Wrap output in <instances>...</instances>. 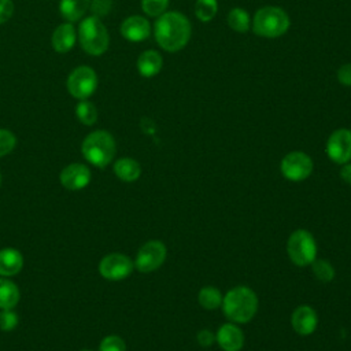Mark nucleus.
Listing matches in <instances>:
<instances>
[{"instance_id":"c85d7f7f","label":"nucleus","mask_w":351,"mask_h":351,"mask_svg":"<svg viewBox=\"0 0 351 351\" xmlns=\"http://www.w3.org/2000/svg\"><path fill=\"white\" fill-rule=\"evenodd\" d=\"M16 144V138L12 132L7 129H0V156L10 154Z\"/></svg>"},{"instance_id":"c756f323","label":"nucleus","mask_w":351,"mask_h":351,"mask_svg":"<svg viewBox=\"0 0 351 351\" xmlns=\"http://www.w3.org/2000/svg\"><path fill=\"white\" fill-rule=\"evenodd\" d=\"M18 325V315L12 308H1L0 311V329L12 330Z\"/></svg>"},{"instance_id":"2eb2a0df","label":"nucleus","mask_w":351,"mask_h":351,"mask_svg":"<svg viewBox=\"0 0 351 351\" xmlns=\"http://www.w3.org/2000/svg\"><path fill=\"white\" fill-rule=\"evenodd\" d=\"M151 33V26L147 18L141 15H132L121 25V34L133 43L145 40Z\"/></svg>"},{"instance_id":"f257e3e1","label":"nucleus","mask_w":351,"mask_h":351,"mask_svg":"<svg viewBox=\"0 0 351 351\" xmlns=\"http://www.w3.org/2000/svg\"><path fill=\"white\" fill-rule=\"evenodd\" d=\"M191 30L188 18L177 11H169L158 16L154 27L156 43L167 52L182 49L191 38Z\"/></svg>"},{"instance_id":"412c9836","label":"nucleus","mask_w":351,"mask_h":351,"mask_svg":"<svg viewBox=\"0 0 351 351\" xmlns=\"http://www.w3.org/2000/svg\"><path fill=\"white\" fill-rule=\"evenodd\" d=\"M19 302L18 287L7 278H0V308H12Z\"/></svg>"},{"instance_id":"0eeeda50","label":"nucleus","mask_w":351,"mask_h":351,"mask_svg":"<svg viewBox=\"0 0 351 351\" xmlns=\"http://www.w3.org/2000/svg\"><path fill=\"white\" fill-rule=\"evenodd\" d=\"M313 160L311 158L302 151H292L287 154L280 163L281 174L293 182L303 181L310 177L313 173Z\"/></svg>"},{"instance_id":"f704fd0d","label":"nucleus","mask_w":351,"mask_h":351,"mask_svg":"<svg viewBox=\"0 0 351 351\" xmlns=\"http://www.w3.org/2000/svg\"><path fill=\"white\" fill-rule=\"evenodd\" d=\"M340 177H341V180H343L344 182H347V184L351 185V163H350V162L344 163V166L341 167V170H340Z\"/></svg>"},{"instance_id":"9d476101","label":"nucleus","mask_w":351,"mask_h":351,"mask_svg":"<svg viewBox=\"0 0 351 351\" xmlns=\"http://www.w3.org/2000/svg\"><path fill=\"white\" fill-rule=\"evenodd\" d=\"M134 263L129 256L123 254H108L99 263L100 274L111 281H119L126 278L133 271Z\"/></svg>"},{"instance_id":"7c9ffc66","label":"nucleus","mask_w":351,"mask_h":351,"mask_svg":"<svg viewBox=\"0 0 351 351\" xmlns=\"http://www.w3.org/2000/svg\"><path fill=\"white\" fill-rule=\"evenodd\" d=\"M111 7H112V0H92V3H90L92 12L97 18L107 15L110 12Z\"/></svg>"},{"instance_id":"2f4dec72","label":"nucleus","mask_w":351,"mask_h":351,"mask_svg":"<svg viewBox=\"0 0 351 351\" xmlns=\"http://www.w3.org/2000/svg\"><path fill=\"white\" fill-rule=\"evenodd\" d=\"M14 14V3L11 0H0V25L5 23Z\"/></svg>"},{"instance_id":"39448f33","label":"nucleus","mask_w":351,"mask_h":351,"mask_svg":"<svg viewBox=\"0 0 351 351\" xmlns=\"http://www.w3.org/2000/svg\"><path fill=\"white\" fill-rule=\"evenodd\" d=\"M78 40L85 52L93 56L104 53L110 44V37L100 18L92 15L85 18L78 27Z\"/></svg>"},{"instance_id":"72a5a7b5","label":"nucleus","mask_w":351,"mask_h":351,"mask_svg":"<svg viewBox=\"0 0 351 351\" xmlns=\"http://www.w3.org/2000/svg\"><path fill=\"white\" fill-rule=\"evenodd\" d=\"M337 80L344 86H351V63L341 64L337 70Z\"/></svg>"},{"instance_id":"f8f14e48","label":"nucleus","mask_w":351,"mask_h":351,"mask_svg":"<svg viewBox=\"0 0 351 351\" xmlns=\"http://www.w3.org/2000/svg\"><path fill=\"white\" fill-rule=\"evenodd\" d=\"M291 325L293 330L300 336L311 335L318 325V317L315 310L307 304L296 307L291 315Z\"/></svg>"},{"instance_id":"4be33fe9","label":"nucleus","mask_w":351,"mask_h":351,"mask_svg":"<svg viewBox=\"0 0 351 351\" xmlns=\"http://www.w3.org/2000/svg\"><path fill=\"white\" fill-rule=\"evenodd\" d=\"M222 298H223V295L221 293V291L218 288L208 285V287H203L199 291L197 302L206 310H215V308L221 307Z\"/></svg>"},{"instance_id":"5701e85b","label":"nucleus","mask_w":351,"mask_h":351,"mask_svg":"<svg viewBox=\"0 0 351 351\" xmlns=\"http://www.w3.org/2000/svg\"><path fill=\"white\" fill-rule=\"evenodd\" d=\"M228 25L232 30L237 32V33H245L250 27V15L248 12L244 10V8H240V7H234L229 11L228 14Z\"/></svg>"},{"instance_id":"9b49d317","label":"nucleus","mask_w":351,"mask_h":351,"mask_svg":"<svg viewBox=\"0 0 351 351\" xmlns=\"http://www.w3.org/2000/svg\"><path fill=\"white\" fill-rule=\"evenodd\" d=\"M326 155L335 163L344 165L351 160V130L341 128L335 130L326 141Z\"/></svg>"},{"instance_id":"e433bc0d","label":"nucleus","mask_w":351,"mask_h":351,"mask_svg":"<svg viewBox=\"0 0 351 351\" xmlns=\"http://www.w3.org/2000/svg\"><path fill=\"white\" fill-rule=\"evenodd\" d=\"M84 351H88V350H84Z\"/></svg>"},{"instance_id":"4468645a","label":"nucleus","mask_w":351,"mask_h":351,"mask_svg":"<svg viewBox=\"0 0 351 351\" xmlns=\"http://www.w3.org/2000/svg\"><path fill=\"white\" fill-rule=\"evenodd\" d=\"M215 341L223 351H240L244 346V335L236 324H223L215 333Z\"/></svg>"},{"instance_id":"c9c22d12","label":"nucleus","mask_w":351,"mask_h":351,"mask_svg":"<svg viewBox=\"0 0 351 351\" xmlns=\"http://www.w3.org/2000/svg\"><path fill=\"white\" fill-rule=\"evenodd\" d=\"M0 182H1V174H0Z\"/></svg>"},{"instance_id":"cd10ccee","label":"nucleus","mask_w":351,"mask_h":351,"mask_svg":"<svg viewBox=\"0 0 351 351\" xmlns=\"http://www.w3.org/2000/svg\"><path fill=\"white\" fill-rule=\"evenodd\" d=\"M100 351H126V346L123 339L117 335H110L104 337L99 347Z\"/></svg>"},{"instance_id":"6e6552de","label":"nucleus","mask_w":351,"mask_h":351,"mask_svg":"<svg viewBox=\"0 0 351 351\" xmlns=\"http://www.w3.org/2000/svg\"><path fill=\"white\" fill-rule=\"evenodd\" d=\"M97 88V75L93 69L80 66L74 69L67 78L70 95L78 100H86Z\"/></svg>"},{"instance_id":"f03ea898","label":"nucleus","mask_w":351,"mask_h":351,"mask_svg":"<svg viewBox=\"0 0 351 351\" xmlns=\"http://www.w3.org/2000/svg\"><path fill=\"white\" fill-rule=\"evenodd\" d=\"M223 315L233 324H245L251 321L258 311L256 293L244 285L229 289L222 298Z\"/></svg>"},{"instance_id":"20e7f679","label":"nucleus","mask_w":351,"mask_h":351,"mask_svg":"<svg viewBox=\"0 0 351 351\" xmlns=\"http://www.w3.org/2000/svg\"><path fill=\"white\" fill-rule=\"evenodd\" d=\"M85 159L97 167H106L115 155V140L106 130H96L88 134L82 143Z\"/></svg>"},{"instance_id":"473e14b6","label":"nucleus","mask_w":351,"mask_h":351,"mask_svg":"<svg viewBox=\"0 0 351 351\" xmlns=\"http://www.w3.org/2000/svg\"><path fill=\"white\" fill-rule=\"evenodd\" d=\"M196 340L202 347H210L215 341V335L210 329H202L196 335Z\"/></svg>"},{"instance_id":"dca6fc26","label":"nucleus","mask_w":351,"mask_h":351,"mask_svg":"<svg viewBox=\"0 0 351 351\" xmlns=\"http://www.w3.org/2000/svg\"><path fill=\"white\" fill-rule=\"evenodd\" d=\"M75 37L77 34H75L74 26L70 22H64L59 25L52 33V38H51L52 48L59 53H64L74 47Z\"/></svg>"},{"instance_id":"b1692460","label":"nucleus","mask_w":351,"mask_h":351,"mask_svg":"<svg viewBox=\"0 0 351 351\" xmlns=\"http://www.w3.org/2000/svg\"><path fill=\"white\" fill-rule=\"evenodd\" d=\"M218 11L217 0H196L195 15L202 22H210Z\"/></svg>"},{"instance_id":"a878e982","label":"nucleus","mask_w":351,"mask_h":351,"mask_svg":"<svg viewBox=\"0 0 351 351\" xmlns=\"http://www.w3.org/2000/svg\"><path fill=\"white\" fill-rule=\"evenodd\" d=\"M311 269L314 276L321 281V282H330L335 277V269L333 266L325 261V259H318L315 258L311 262Z\"/></svg>"},{"instance_id":"7ed1b4c3","label":"nucleus","mask_w":351,"mask_h":351,"mask_svg":"<svg viewBox=\"0 0 351 351\" xmlns=\"http://www.w3.org/2000/svg\"><path fill=\"white\" fill-rule=\"evenodd\" d=\"M291 26L288 14L276 5L259 8L252 19V30L255 34L266 38H276L287 33Z\"/></svg>"},{"instance_id":"6ab92c4d","label":"nucleus","mask_w":351,"mask_h":351,"mask_svg":"<svg viewBox=\"0 0 351 351\" xmlns=\"http://www.w3.org/2000/svg\"><path fill=\"white\" fill-rule=\"evenodd\" d=\"M114 173L125 182L136 181L141 174V167L137 160L132 158H121L114 165Z\"/></svg>"},{"instance_id":"aec40b11","label":"nucleus","mask_w":351,"mask_h":351,"mask_svg":"<svg viewBox=\"0 0 351 351\" xmlns=\"http://www.w3.org/2000/svg\"><path fill=\"white\" fill-rule=\"evenodd\" d=\"M90 5V0H60L59 10L62 16L69 22L81 19Z\"/></svg>"},{"instance_id":"393cba45","label":"nucleus","mask_w":351,"mask_h":351,"mask_svg":"<svg viewBox=\"0 0 351 351\" xmlns=\"http://www.w3.org/2000/svg\"><path fill=\"white\" fill-rule=\"evenodd\" d=\"M75 115L84 125H93L97 121V110L93 103L88 100H81L75 107Z\"/></svg>"},{"instance_id":"423d86ee","label":"nucleus","mask_w":351,"mask_h":351,"mask_svg":"<svg viewBox=\"0 0 351 351\" xmlns=\"http://www.w3.org/2000/svg\"><path fill=\"white\" fill-rule=\"evenodd\" d=\"M287 254L296 266H308L317 258V241L306 229H298L287 240Z\"/></svg>"},{"instance_id":"a211bd4d","label":"nucleus","mask_w":351,"mask_h":351,"mask_svg":"<svg viewBox=\"0 0 351 351\" xmlns=\"http://www.w3.org/2000/svg\"><path fill=\"white\" fill-rule=\"evenodd\" d=\"M23 256L18 250L4 248L0 251V276L8 277L21 271Z\"/></svg>"},{"instance_id":"ddd939ff","label":"nucleus","mask_w":351,"mask_h":351,"mask_svg":"<svg viewBox=\"0 0 351 351\" xmlns=\"http://www.w3.org/2000/svg\"><path fill=\"white\" fill-rule=\"evenodd\" d=\"M90 181V171L82 163H71L60 173V182L69 191H78L85 188Z\"/></svg>"},{"instance_id":"1a4fd4ad","label":"nucleus","mask_w":351,"mask_h":351,"mask_svg":"<svg viewBox=\"0 0 351 351\" xmlns=\"http://www.w3.org/2000/svg\"><path fill=\"white\" fill-rule=\"evenodd\" d=\"M166 255L167 250L162 241L149 240L140 247L133 263L138 271L151 273L163 265Z\"/></svg>"},{"instance_id":"bb28decb","label":"nucleus","mask_w":351,"mask_h":351,"mask_svg":"<svg viewBox=\"0 0 351 351\" xmlns=\"http://www.w3.org/2000/svg\"><path fill=\"white\" fill-rule=\"evenodd\" d=\"M169 0H141V8L148 16H160L166 12Z\"/></svg>"},{"instance_id":"f3484780","label":"nucleus","mask_w":351,"mask_h":351,"mask_svg":"<svg viewBox=\"0 0 351 351\" xmlns=\"http://www.w3.org/2000/svg\"><path fill=\"white\" fill-rule=\"evenodd\" d=\"M162 64H163V59L159 55V52L155 49L144 51L137 59V70L145 78H151L156 75L160 71Z\"/></svg>"}]
</instances>
